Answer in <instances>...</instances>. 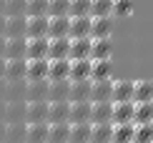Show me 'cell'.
<instances>
[{"label": "cell", "instance_id": "6da1fadb", "mask_svg": "<svg viewBox=\"0 0 153 143\" xmlns=\"http://www.w3.org/2000/svg\"><path fill=\"white\" fill-rule=\"evenodd\" d=\"M48 58V38H25V60Z\"/></svg>", "mask_w": 153, "mask_h": 143}, {"label": "cell", "instance_id": "7a4b0ae2", "mask_svg": "<svg viewBox=\"0 0 153 143\" xmlns=\"http://www.w3.org/2000/svg\"><path fill=\"white\" fill-rule=\"evenodd\" d=\"M111 90H113V78L91 80V103H111Z\"/></svg>", "mask_w": 153, "mask_h": 143}, {"label": "cell", "instance_id": "3957f363", "mask_svg": "<svg viewBox=\"0 0 153 143\" xmlns=\"http://www.w3.org/2000/svg\"><path fill=\"white\" fill-rule=\"evenodd\" d=\"M48 78V58L40 60H25V80L35 83V80H45Z\"/></svg>", "mask_w": 153, "mask_h": 143}, {"label": "cell", "instance_id": "277c9868", "mask_svg": "<svg viewBox=\"0 0 153 143\" xmlns=\"http://www.w3.org/2000/svg\"><path fill=\"white\" fill-rule=\"evenodd\" d=\"M133 110H136V103H113L111 123H113V126H126V123H133ZM133 126H136V123H133Z\"/></svg>", "mask_w": 153, "mask_h": 143}, {"label": "cell", "instance_id": "5b68a950", "mask_svg": "<svg viewBox=\"0 0 153 143\" xmlns=\"http://www.w3.org/2000/svg\"><path fill=\"white\" fill-rule=\"evenodd\" d=\"M111 103H133V80H113Z\"/></svg>", "mask_w": 153, "mask_h": 143}, {"label": "cell", "instance_id": "8992f818", "mask_svg": "<svg viewBox=\"0 0 153 143\" xmlns=\"http://www.w3.org/2000/svg\"><path fill=\"white\" fill-rule=\"evenodd\" d=\"M25 103H48V80H35L25 86Z\"/></svg>", "mask_w": 153, "mask_h": 143}, {"label": "cell", "instance_id": "52a82bcc", "mask_svg": "<svg viewBox=\"0 0 153 143\" xmlns=\"http://www.w3.org/2000/svg\"><path fill=\"white\" fill-rule=\"evenodd\" d=\"M71 95V80H48V103H68Z\"/></svg>", "mask_w": 153, "mask_h": 143}, {"label": "cell", "instance_id": "ba28073f", "mask_svg": "<svg viewBox=\"0 0 153 143\" xmlns=\"http://www.w3.org/2000/svg\"><path fill=\"white\" fill-rule=\"evenodd\" d=\"M48 35V15L25 18V38H45Z\"/></svg>", "mask_w": 153, "mask_h": 143}, {"label": "cell", "instance_id": "9c48e42d", "mask_svg": "<svg viewBox=\"0 0 153 143\" xmlns=\"http://www.w3.org/2000/svg\"><path fill=\"white\" fill-rule=\"evenodd\" d=\"M68 28H71V18L60 15V18H48V40L55 38H68Z\"/></svg>", "mask_w": 153, "mask_h": 143}, {"label": "cell", "instance_id": "30bf717a", "mask_svg": "<svg viewBox=\"0 0 153 143\" xmlns=\"http://www.w3.org/2000/svg\"><path fill=\"white\" fill-rule=\"evenodd\" d=\"M68 53H71V38L48 40V60H65Z\"/></svg>", "mask_w": 153, "mask_h": 143}, {"label": "cell", "instance_id": "8fae6325", "mask_svg": "<svg viewBox=\"0 0 153 143\" xmlns=\"http://www.w3.org/2000/svg\"><path fill=\"white\" fill-rule=\"evenodd\" d=\"M71 118V103H48V126L68 123Z\"/></svg>", "mask_w": 153, "mask_h": 143}, {"label": "cell", "instance_id": "7c38bea8", "mask_svg": "<svg viewBox=\"0 0 153 143\" xmlns=\"http://www.w3.org/2000/svg\"><path fill=\"white\" fill-rule=\"evenodd\" d=\"M25 123H48V103H25Z\"/></svg>", "mask_w": 153, "mask_h": 143}, {"label": "cell", "instance_id": "4fadbf2b", "mask_svg": "<svg viewBox=\"0 0 153 143\" xmlns=\"http://www.w3.org/2000/svg\"><path fill=\"white\" fill-rule=\"evenodd\" d=\"M113 33V18H91V40L111 38Z\"/></svg>", "mask_w": 153, "mask_h": 143}, {"label": "cell", "instance_id": "5bb4252c", "mask_svg": "<svg viewBox=\"0 0 153 143\" xmlns=\"http://www.w3.org/2000/svg\"><path fill=\"white\" fill-rule=\"evenodd\" d=\"M91 38H78V40H71V53H68V60H91Z\"/></svg>", "mask_w": 153, "mask_h": 143}, {"label": "cell", "instance_id": "9a60e30c", "mask_svg": "<svg viewBox=\"0 0 153 143\" xmlns=\"http://www.w3.org/2000/svg\"><path fill=\"white\" fill-rule=\"evenodd\" d=\"M68 73H71V60H48V78L45 80L55 83V80H68Z\"/></svg>", "mask_w": 153, "mask_h": 143}, {"label": "cell", "instance_id": "2e32d148", "mask_svg": "<svg viewBox=\"0 0 153 143\" xmlns=\"http://www.w3.org/2000/svg\"><path fill=\"white\" fill-rule=\"evenodd\" d=\"M113 55V40L111 38H100L91 43V60H111Z\"/></svg>", "mask_w": 153, "mask_h": 143}, {"label": "cell", "instance_id": "e0dca14e", "mask_svg": "<svg viewBox=\"0 0 153 143\" xmlns=\"http://www.w3.org/2000/svg\"><path fill=\"white\" fill-rule=\"evenodd\" d=\"M25 60V38H8L5 40V50H3V60Z\"/></svg>", "mask_w": 153, "mask_h": 143}, {"label": "cell", "instance_id": "ac0fdd59", "mask_svg": "<svg viewBox=\"0 0 153 143\" xmlns=\"http://www.w3.org/2000/svg\"><path fill=\"white\" fill-rule=\"evenodd\" d=\"M68 103H91V80L71 83V95Z\"/></svg>", "mask_w": 153, "mask_h": 143}, {"label": "cell", "instance_id": "d6986e66", "mask_svg": "<svg viewBox=\"0 0 153 143\" xmlns=\"http://www.w3.org/2000/svg\"><path fill=\"white\" fill-rule=\"evenodd\" d=\"M3 78H8L10 83H20V80H25V60H23V58H18V60H5Z\"/></svg>", "mask_w": 153, "mask_h": 143}, {"label": "cell", "instance_id": "ffe728a7", "mask_svg": "<svg viewBox=\"0 0 153 143\" xmlns=\"http://www.w3.org/2000/svg\"><path fill=\"white\" fill-rule=\"evenodd\" d=\"M68 38H71V40H78V38H91V18H71Z\"/></svg>", "mask_w": 153, "mask_h": 143}, {"label": "cell", "instance_id": "44dd1931", "mask_svg": "<svg viewBox=\"0 0 153 143\" xmlns=\"http://www.w3.org/2000/svg\"><path fill=\"white\" fill-rule=\"evenodd\" d=\"M113 115V103H91V123H111Z\"/></svg>", "mask_w": 153, "mask_h": 143}, {"label": "cell", "instance_id": "7402d4cb", "mask_svg": "<svg viewBox=\"0 0 153 143\" xmlns=\"http://www.w3.org/2000/svg\"><path fill=\"white\" fill-rule=\"evenodd\" d=\"M133 103H153V80L133 83Z\"/></svg>", "mask_w": 153, "mask_h": 143}, {"label": "cell", "instance_id": "603a6c76", "mask_svg": "<svg viewBox=\"0 0 153 143\" xmlns=\"http://www.w3.org/2000/svg\"><path fill=\"white\" fill-rule=\"evenodd\" d=\"M25 143H48V123H25Z\"/></svg>", "mask_w": 153, "mask_h": 143}, {"label": "cell", "instance_id": "cb8c5ba5", "mask_svg": "<svg viewBox=\"0 0 153 143\" xmlns=\"http://www.w3.org/2000/svg\"><path fill=\"white\" fill-rule=\"evenodd\" d=\"M71 126H80V123H91V103H71Z\"/></svg>", "mask_w": 153, "mask_h": 143}, {"label": "cell", "instance_id": "d4e9b609", "mask_svg": "<svg viewBox=\"0 0 153 143\" xmlns=\"http://www.w3.org/2000/svg\"><path fill=\"white\" fill-rule=\"evenodd\" d=\"M68 80L78 83V80H91V60H71V73Z\"/></svg>", "mask_w": 153, "mask_h": 143}, {"label": "cell", "instance_id": "484cf974", "mask_svg": "<svg viewBox=\"0 0 153 143\" xmlns=\"http://www.w3.org/2000/svg\"><path fill=\"white\" fill-rule=\"evenodd\" d=\"M5 40L8 38H25V15L5 18Z\"/></svg>", "mask_w": 153, "mask_h": 143}, {"label": "cell", "instance_id": "4316f807", "mask_svg": "<svg viewBox=\"0 0 153 143\" xmlns=\"http://www.w3.org/2000/svg\"><path fill=\"white\" fill-rule=\"evenodd\" d=\"M91 143H113V123H91Z\"/></svg>", "mask_w": 153, "mask_h": 143}, {"label": "cell", "instance_id": "83f0119b", "mask_svg": "<svg viewBox=\"0 0 153 143\" xmlns=\"http://www.w3.org/2000/svg\"><path fill=\"white\" fill-rule=\"evenodd\" d=\"M133 123L136 126H153V103H136Z\"/></svg>", "mask_w": 153, "mask_h": 143}, {"label": "cell", "instance_id": "f1b7e54d", "mask_svg": "<svg viewBox=\"0 0 153 143\" xmlns=\"http://www.w3.org/2000/svg\"><path fill=\"white\" fill-rule=\"evenodd\" d=\"M68 138H71V123L48 126V143H68Z\"/></svg>", "mask_w": 153, "mask_h": 143}, {"label": "cell", "instance_id": "f546056e", "mask_svg": "<svg viewBox=\"0 0 153 143\" xmlns=\"http://www.w3.org/2000/svg\"><path fill=\"white\" fill-rule=\"evenodd\" d=\"M5 121L8 123H25V101H13L5 106Z\"/></svg>", "mask_w": 153, "mask_h": 143}, {"label": "cell", "instance_id": "4dcf8cb0", "mask_svg": "<svg viewBox=\"0 0 153 143\" xmlns=\"http://www.w3.org/2000/svg\"><path fill=\"white\" fill-rule=\"evenodd\" d=\"M5 143H25V123H5Z\"/></svg>", "mask_w": 153, "mask_h": 143}, {"label": "cell", "instance_id": "1f68e13d", "mask_svg": "<svg viewBox=\"0 0 153 143\" xmlns=\"http://www.w3.org/2000/svg\"><path fill=\"white\" fill-rule=\"evenodd\" d=\"M91 18H113V0H91Z\"/></svg>", "mask_w": 153, "mask_h": 143}, {"label": "cell", "instance_id": "d6a6232c", "mask_svg": "<svg viewBox=\"0 0 153 143\" xmlns=\"http://www.w3.org/2000/svg\"><path fill=\"white\" fill-rule=\"evenodd\" d=\"M111 78V60H91V80Z\"/></svg>", "mask_w": 153, "mask_h": 143}, {"label": "cell", "instance_id": "836d02e7", "mask_svg": "<svg viewBox=\"0 0 153 143\" xmlns=\"http://www.w3.org/2000/svg\"><path fill=\"white\" fill-rule=\"evenodd\" d=\"M133 133H136V126L133 123L113 126V143H133Z\"/></svg>", "mask_w": 153, "mask_h": 143}, {"label": "cell", "instance_id": "e575fe53", "mask_svg": "<svg viewBox=\"0 0 153 143\" xmlns=\"http://www.w3.org/2000/svg\"><path fill=\"white\" fill-rule=\"evenodd\" d=\"M68 143H91V123L71 126V138Z\"/></svg>", "mask_w": 153, "mask_h": 143}, {"label": "cell", "instance_id": "d590c367", "mask_svg": "<svg viewBox=\"0 0 153 143\" xmlns=\"http://www.w3.org/2000/svg\"><path fill=\"white\" fill-rule=\"evenodd\" d=\"M68 18H91V0H71Z\"/></svg>", "mask_w": 153, "mask_h": 143}, {"label": "cell", "instance_id": "8d00e7d4", "mask_svg": "<svg viewBox=\"0 0 153 143\" xmlns=\"http://www.w3.org/2000/svg\"><path fill=\"white\" fill-rule=\"evenodd\" d=\"M48 15V0H28L25 3V18Z\"/></svg>", "mask_w": 153, "mask_h": 143}, {"label": "cell", "instance_id": "74e56055", "mask_svg": "<svg viewBox=\"0 0 153 143\" xmlns=\"http://www.w3.org/2000/svg\"><path fill=\"white\" fill-rule=\"evenodd\" d=\"M68 8H71V0H48V18L68 15Z\"/></svg>", "mask_w": 153, "mask_h": 143}, {"label": "cell", "instance_id": "f35d334b", "mask_svg": "<svg viewBox=\"0 0 153 143\" xmlns=\"http://www.w3.org/2000/svg\"><path fill=\"white\" fill-rule=\"evenodd\" d=\"M25 3L28 0H5V18L25 15Z\"/></svg>", "mask_w": 153, "mask_h": 143}, {"label": "cell", "instance_id": "ab89813d", "mask_svg": "<svg viewBox=\"0 0 153 143\" xmlns=\"http://www.w3.org/2000/svg\"><path fill=\"white\" fill-rule=\"evenodd\" d=\"M133 13V0H113V18H128Z\"/></svg>", "mask_w": 153, "mask_h": 143}, {"label": "cell", "instance_id": "60d3db41", "mask_svg": "<svg viewBox=\"0 0 153 143\" xmlns=\"http://www.w3.org/2000/svg\"><path fill=\"white\" fill-rule=\"evenodd\" d=\"M133 143H153V126H136Z\"/></svg>", "mask_w": 153, "mask_h": 143}, {"label": "cell", "instance_id": "b9f144b4", "mask_svg": "<svg viewBox=\"0 0 153 143\" xmlns=\"http://www.w3.org/2000/svg\"><path fill=\"white\" fill-rule=\"evenodd\" d=\"M8 95H10V98H15V101H25V88L20 86V83H10Z\"/></svg>", "mask_w": 153, "mask_h": 143}, {"label": "cell", "instance_id": "7bdbcfd3", "mask_svg": "<svg viewBox=\"0 0 153 143\" xmlns=\"http://www.w3.org/2000/svg\"><path fill=\"white\" fill-rule=\"evenodd\" d=\"M5 35V15H0V38Z\"/></svg>", "mask_w": 153, "mask_h": 143}, {"label": "cell", "instance_id": "ee69618b", "mask_svg": "<svg viewBox=\"0 0 153 143\" xmlns=\"http://www.w3.org/2000/svg\"><path fill=\"white\" fill-rule=\"evenodd\" d=\"M0 143H5V123H0Z\"/></svg>", "mask_w": 153, "mask_h": 143}, {"label": "cell", "instance_id": "f6af8a7d", "mask_svg": "<svg viewBox=\"0 0 153 143\" xmlns=\"http://www.w3.org/2000/svg\"><path fill=\"white\" fill-rule=\"evenodd\" d=\"M3 121H5V106L0 103V123H3Z\"/></svg>", "mask_w": 153, "mask_h": 143}, {"label": "cell", "instance_id": "bcb514c9", "mask_svg": "<svg viewBox=\"0 0 153 143\" xmlns=\"http://www.w3.org/2000/svg\"><path fill=\"white\" fill-rule=\"evenodd\" d=\"M3 50H5V38H0V58H3Z\"/></svg>", "mask_w": 153, "mask_h": 143}, {"label": "cell", "instance_id": "7dc6e473", "mask_svg": "<svg viewBox=\"0 0 153 143\" xmlns=\"http://www.w3.org/2000/svg\"><path fill=\"white\" fill-rule=\"evenodd\" d=\"M3 70H5V60L0 58V78H3Z\"/></svg>", "mask_w": 153, "mask_h": 143}, {"label": "cell", "instance_id": "c3c4849f", "mask_svg": "<svg viewBox=\"0 0 153 143\" xmlns=\"http://www.w3.org/2000/svg\"><path fill=\"white\" fill-rule=\"evenodd\" d=\"M0 15H5V0H0Z\"/></svg>", "mask_w": 153, "mask_h": 143}]
</instances>
